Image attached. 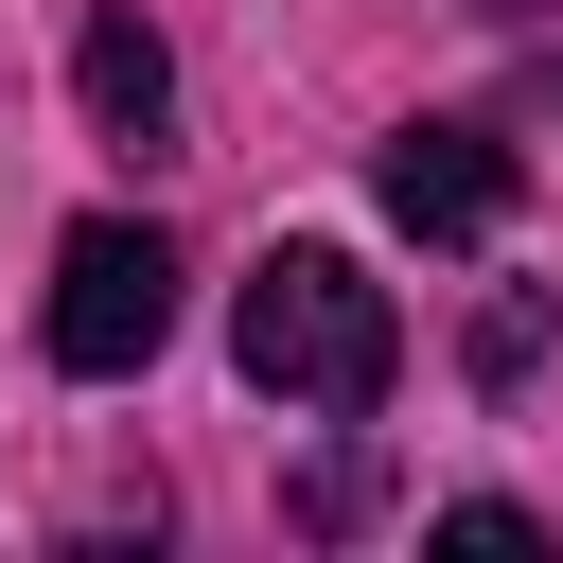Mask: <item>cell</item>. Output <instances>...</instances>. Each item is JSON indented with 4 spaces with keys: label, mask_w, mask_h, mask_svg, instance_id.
<instances>
[{
    "label": "cell",
    "mask_w": 563,
    "mask_h": 563,
    "mask_svg": "<svg viewBox=\"0 0 563 563\" xmlns=\"http://www.w3.org/2000/svg\"><path fill=\"white\" fill-rule=\"evenodd\" d=\"M528 352H545V299H493V317H475V369H493V387H510V369H528Z\"/></svg>",
    "instance_id": "6"
},
{
    "label": "cell",
    "mask_w": 563,
    "mask_h": 563,
    "mask_svg": "<svg viewBox=\"0 0 563 563\" xmlns=\"http://www.w3.org/2000/svg\"><path fill=\"white\" fill-rule=\"evenodd\" d=\"M229 369H246L264 405L369 422V405H387V369H405V317H387V282H369L352 246H264V264H246V299H229Z\"/></svg>",
    "instance_id": "1"
},
{
    "label": "cell",
    "mask_w": 563,
    "mask_h": 563,
    "mask_svg": "<svg viewBox=\"0 0 563 563\" xmlns=\"http://www.w3.org/2000/svg\"><path fill=\"white\" fill-rule=\"evenodd\" d=\"M158 334H176V246H158V229H123V211H88V229L53 246V369L123 387Z\"/></svg>",
    "instance_id": "2"
},
{
    "label": "cell",
    "mask_w": 563,
    "mask_h": 563,
    "mask_svg": "<svg viewBox=\"0 0 563 563\" xmlns=\"http://www.w3.org/2000/svg\"><path fill=\"white\" fill-rule=\"evenodd\" d=\"M70 88H88V123H106L123 158H158V141H176V53H158L123 0H88V18H70Z\"/></svg>",
    "instance_id": "4"
},
{
    "label": "cell",
    "mask_w": 563,
    "mask_h": 563,
    "mask_svg": "<svg viewBox=\"0 0 563 563\" xmlns=\"http://www.w3.org/2000/svg\"><path fill=\"white\" fill-rule=\"evenodd\" d=\"M369 194H387L422 246H493V229H510V141H493V123H457V106H422V123H387Z\"/></svg>",
    "instance_id": "3"
},
{
    "label": "cell",
    "mask_w": 563,
    "mask_h": 563,
    "mask_svg": "<svg viewBox=\"0 0 563 563\" xmlns=\"http://www.w3.org/2000/svg\"><path fill=\"white\" fill-rule=\"evenodd\" d=\"M475 18H510V35H528V18H563V0H475Z\"/></svg>",
    "instance_id": "7"
},
{
    "label": "cell",
    "mask_w": 563,
    "mask_h": 563,
    "mask_svg": "<svg viewBox=\"0 0 563 563\" xmlns=\"http://www.w3.org/2000/svg\"><path fill=\"white\" fill-rule=\"evenodd\" d=\"M440 545H475V563H528V545H545V528H528V510H510V493H457V510H440Z\"/></svg>",
    "instance_id": "5"
}]
</instances>
